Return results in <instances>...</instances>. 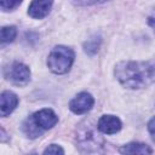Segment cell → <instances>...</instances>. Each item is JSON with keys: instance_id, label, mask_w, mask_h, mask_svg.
<instances>
[{"instance_id": "7a4b0ae2", "label": "cell", "mask_w": 155, "mask_h": 155, "mask_svg": "<svg viewBox=\"0 0 155 155\" xmlns=\"http://www.w3.org/2000/svg\"><path fill=\"white\" fill-rule=\"evenodd\" d=\"M75 54L74 51L65 46H56L48 54L47 65L54 74H65L71 68Z\"/></svg>"}, {"instance_id": "6da1fadb", "label": "cell", "mask_w": 155, "mask_h": 155, "mask_svg": "<svg viewBox=\"0 0 155 155\" xmlns=\"http://www.w3.org/2000/svg\"><path fill=\"white\" fill-rule=\"evenodd\" d=\"M115 75L128 88H142L155 80V65L150 62L124 61L115 67Z\"/></svg>"}, {"instance_id": "5b68a950", "label": "cell", "mask_w": 155, "mask_h": 155, "mask_svg": "<svg viewBox=\"0 0 155 155\" xmlns=\"http://www.w3.org/2000/svg\"><path fill=\"white\" fill-rule=\"evenodd\" d=\"M94 101H93V97L87 93V92H81L79 94H76L69 103V108L73 113L75 114H84V113H87L92 105H93Z\"/></svg>"}, {"instance_id": "8992f818", "label": "cell", "mask_w": 155, "mask_h": 155, "mask_svg": "<svg viewBox=\"0 0 155 155\" xmlns=\"http://www.w3.org/2000/svg\"><path fill=\"white\" fill-rule=\"evenodd\" d=\"M36 125L42 130L52 128L58 122V116L51 109H41L33 115Z\"/></svg>"}, {"instance_id": "ba28073f", "label": "cell", "mask_w": 155, "mask_h": 155, "mask_svg": "<svg viewBox=\"0 0 155 155\" xmlns=\"http://www.w3.org/2000/svg\"><path fill=\"white\" fill-rule=\"evenodd\" d=\"M52 4L53 0H33L28 7V15L33 18L41 19L48 15Z\"/></svg>"}, {"instance_id": "2e32d148", "label": "cell", "mask_w": 155, "mask_h": 155, "mask_svg": "<svg viewBox=\"0 0 155 155\" xmlns=\"http://www.w3.org/2000/svg\"><path fill=\"white\" fill-rule=\"evenodd\" d=\"M148 131L151 134L153 139L155 140V116L149 121V124H148Z\"/></svg>"}, {"instance_id": "30bf717a", "label": "cell", "mask_w": 155, "mask_h": 155, "mask_svg": "<svg viewBox=\"0 0 155 155\" xmlns=\"http://www.w3.org/2000/svg\"><path fill=\"white\" fill-rule=\"evenodd\" d=\"M124 154H151V149L143 143H130L120 149Z\"/></svg>"}, {"instance_id": "7c38bea8", "label": "cell", "mask_w": 155, "mask_h": 155, "mask_svg": "<svg viewBox=\"0 0 155 155\" xmlns=\"http://www.w3.org/2000/svg\"><path fill=\"white\" fill-rule=\"evenodd\" d=\"M17 35V30L15 27H2L1 28V42L6 44V42H11L13 41V39Z\"/></svg>"}, {"instance_id": "4fadbf2b", "label": "cell", "mask_w": 155, "mask_h": 155, "mask_svg": "<svg viewBox=\"0 0 155 155\" xmlns=\"http://www.w3.org/2000/svg\"><path fill=\"white\" fill-rule=\"evenodd\" d=\"M99 44H101V39H99V38H97V36L91 38V39H88V40L85 42V45H84L85 51H86L87 53H90V54H93V53H96V52L98 51Z\"/></svg>"}, {"instance_id": "5bb4252c", "label": "cell", "mask_w": 155, "mask_h": 155, "mask_svg": "<svg viewBox=\"0 0 155 155\" xmlns=\"http://www.w3.org/2000/svg\"><path fill=\"white\" fill-rule=\"evenodd\" d=\"M22 0H0V6L2 11H12L19 6Z\"/></svg>"}, {"instance_id": "8fae6325", "label": "cell", "mask_w": 155, "mask_h": 155, "mask_svg": "<svg viewBox=\"0 0 155 155\" xmlns=\"http://www.w3.org/2000/svg\"><path fill=\"white\" fill-rule=\"evenodd\" d=\"M23 130H24L25 134L28 137H30V138H35V137L40 136V133L42 131V128H40L36 125V122H35V120H34L33 116L30 119H27L25 120V122L23 124Z\"/></svg>"}, {"instance_id": "3957f363", "label": "cell", "mask_w": 155, "mask_h": 155, "mask_svg": "<svg viewBox=\"0 0 155 155\" xmlns=\"http://www.w3.org/2000/svg\"><path fill=\"white\" fill-rule=\"evenodd\" d=\"M76 140H78L80 150L84 151V153L99 151L103 147V143H104L101 134L97 133L96 130H93L90 126L82 127L80 130V132L78 133Z\"/></svg>"}, {"instance_id": "52a82bcc", "label": "cell", "mask_w": 155, "mask_h": 155, "mask_svg": "<svg viewBox=\"0 0 155 155\" xmlns=\"http://www.w3.org/2000/svg\"><path fill=\"white\" fill-rule=\"evenodd\" d=\"M97 128L104 134H114L121 130V121L114 115H103L98 120Z\"/></svg>"}, {"instance_id": "277c9868", "label": "cell", "mask_w": 155, "mask_h": 155, "mask_svg": "<svg viewBox=\"0 0 155 155\" xmlns=\"http://www.w3.org/2000/svg\"><path fill=\"white\" fill-rule=\"evenodd\" d=\"M5 76L12 84L17 86H24L30 80V70L25 64L15 62L5 69Z\"/></svg>"}, {"instance_id": "9a60e30c", "label": "cell", "mask_w": 155, "mask_h": 155, "mask_svg": "<svg viewBox=\"0 0 155 155\" xmlns=\"http://www.w3.org/2000/svg\"><path fill=\"white\" fill-rule=\"evenodd\" d=\"M44 154H64V150L59 147V145H56V144H51L50 147H47L44 151Z\"/></svg>"}, {"instance_id": "9c48e42d", "label": "cell", "mask_w": 155, "mask_h": 155, "mask_svg": "<svg viewBox=\"0 0 155 155\" xmlns=\"http://www.w3.org/2000/svg\"><path fill=\"white\" fill-rule=\"evenodd\" d=\"M18 104V97L10 91H5L1 93L0 97V110H1V116H7L10 115L17 107Z\"/></svg>"}]
</instances>
